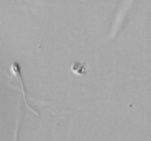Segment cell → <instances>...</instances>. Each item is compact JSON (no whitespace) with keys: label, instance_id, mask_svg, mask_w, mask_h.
<instances>
[{"label":"cell","instance_id":"cell-1","mask_svg":"<svg viewBox=\"0 0 151 141\" xmlns=\"http://www.w3.org/2000/svg\"><path fill=\"white\" fill-rule=\"evenodd\" d=\"M76 65L73 64L72 66V71H74L75 73H78V74H83V72L86 71V69L84 68L83 65L79 64L78 63H75Z\"/></svg>","mask_w":151,"mask_h":141}]
</instances>
